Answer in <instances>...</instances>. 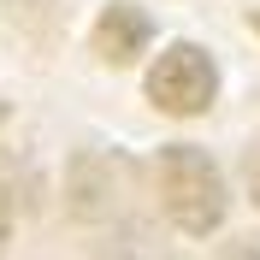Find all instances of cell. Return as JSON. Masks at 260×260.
Segmentation results:
<instances>
[{"instance_id":"6da1fadb","label":"cell","mask_w":260,"mask_h":260,"mask_svg":"<svg viewBox=\"0 0 260 260\" xmlns=\"http://www.w3.org/2000/svg\"><path fill=\"white\" fill-rule=\"evenodd\" d=\"M160 207L183 237H213L225 225V178L201 148H160Z\"/></svg>"},{"instance_id":"7a4b0ae2","label":"cell","mask_w":260,"mask_h":260,"mask_svg":"<svg viewBox=\"0 0 260 260\" xmlns=\"http://www.w3.org/2000/svg\"><path fill=\"white\" fill-rule=\"evenodd\" d=\"M219 95V65L195 42H172L160 59L148 65V101L172 118H201Z\"/></svg>"},{"instance_id":"3957f363","label":"cell","mask_w":260,"mask_h":260,"mask_svg":"<svg viewBox=\"0 0 260 260\" xmlns=\"http://www.w3.org/2000/svg\"><path fill=\"white\" fill-rule=\"evenodd\" d=\"M89 42H95V59L130 65L148 48V12L136 6V0H113V6L95 18V36H89Z\"/></svg>"},{"instance_id":"277c9868","label":"cell","mask_w":260,"mask_h":260,"mask_svg":"<svg viewBox=\"0 0 260 260\" xmlns=\"http://www.w3.org/2000/svg\"><path fill=\"white\" fill-rule=\"evenodd\" d=\"M6 243H12V195L0 183V254H6Z\"/></svg>"},{"instance_id":"5b68a950","label":"cell","mask_w":260,"mask_h":260,"mask_svg":"<svg viewBox=\"0 0 260 260\" xmlns=\"http://www.w3.org/2000/svg\"><path fill=\"white\" fill-rule=\"evenodd\" d=\"M225 260H260V248H254V243H231Z\"/></svg>"},{"instance_id":"8992f818","label":"cell","mask_w":260,"mask_h":260,"mask_svg":"<svg viewBox=\"0 0 260 260\" xmlns=\"http://www.w3.org/2000/svg\"><path fill=\"white\" fill-rule=\"evenodd\" d=\"M248 195H254V207H260V154L248 160Z\"/></svg>"},{"instance_id":"52a82bcc","label":"cell","mask_w":260,"mask_h":260,"mask_svg":"<svg viewBox=\"0 0 260 260\" xmlns=\"http://www.w3.org/2000/svg\"><path fill=\"white\" fill-rule=\"evenodd\" d=\"M254 36H260V6H254Z\"/></svg>"}]
</instances>
